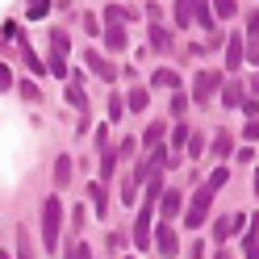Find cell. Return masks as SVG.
<instances>
[{
    "label": "cell",
    "mask_w": 259,
    "mask_h": 259,
    "mask_svg": "<svg viewBox=\"0 0 259 259\" xmlns=\"http://www.w3.org/2000/svg\"><path fill=\"white\" fill-rule=\"evenodd\" d=\"M218 88H222V75H218V71H201L197 79H192V101L205 109V105L218 96Z\"/></svg>",
    "instance_id": "obj_3"
},
{
    "label": "cell",
    "mask_w": 259,
    "mask_h": 259,
    "mask_svg": "<svg viewBox=\"0 0 259 259\" xmlns=\"http://www.w3.org/2000/svg\"><path fill=\"white\" fill-rule=\"evenodd\" d=\"M242 101H247V92H242V84H238V79L222 88V105H226V109H242Z\"/></svg>",
    "instance_id": "obj_16"
},
{
    "label": "cell",
    "mask_w": 259,
    "mask_h": 259,
    "mask_svg": "<svg viewBox=\"0 0 259 259\" xmlns=\"http://www.w3.org/2000/svg\"><path fill=\"white\" fill-rule=\"evenodd\" d=\"M125 259H134V255H125Z\"/></svg>",
    "instance_id": "obj_48"
},
{
    "label": "cell",
    "mask_w": 259,
    "mask_h": 259,
    "mask_svg": "<svg viewBox=\"0 0 259 259\" xmlns=\"http://www.w3.org/2000/svg\"><path fill=\"white\" fill-rule=\"evenodd\" d=\"M84 226H88V209L79 205L75 213H71V234H79V230H84Z\"/></svg>",
    "instance_id": "obj_34"
},
{
    "label": "cell",
    "mask_w": 259,
    "mask_h": 259,
    "mask_svg": "<svg viewBox=\"0 0 259 259\" xmlns=\"http://www.w3.org/2000/svg\"><path fill=\"white\" fill-rule=\"evenodd\" d=\"M247 88H251V96H259V75H251V84H247Z\"/></svg>",
    "instance_id": "obj_43"
},
{
    "label": "cell",
    "mask_w": 259,
    "mask_h": 259,
    "mask_svg": "<svg viewBox=\"0 0 259 259\" xmlns=\"http://www.w3.org/2000/svg\"><path fill=\"white\" fill-rule=\"evenodd\" d=\"M67 180H71V159L59 155L55 159V188H67Z\"/></svg>",
    "instance_id": "obj_20"
},
{
    "label": "cell",
    "mask_w": 259,
    "mask_h": 259,
    "mask_svg": "<svg viewBox=\"0 0 259 259\" xmlns=\"http://www.w3.org/2000/svg\"><path fill=\"white\" fill-rule=\"evenodd\" d=\"M79 79H84V75H75V79H71V88L63 92V101H67L75 113H88V96H84V88H79Z\"/></svg>",
    "instance_id": "obj_12"
},
{
    "label": "cell",
    "mask_w": 259,
    "mask_h": 259,
    "mask_svg": "<svg viewBox=\"0 0 259 259\" xmlns=\"http://www.w3.org/2000/svg\"><path fill=\"white\" fill-rule=\"evenodd\" d=\"M209 205H213V192L201 184V188H197V197H192L188 209H184V226H188V230H201V222L209 218Z\"/></svg>",
    "instance_id": "obj_2"
},
{
    "label": "cell",
    "mask_w": 259,
    "mask_h": 259,
    "mask_svg": "<svg viewBox=\"0 0 259 259\" xmlns=\"http://www.w3.org/2000/svg\"><path fill=\"white\" fill-rule=\"evenodd\" d=\"M59 238H63V201L46 197L42 201V247H46V255L59 251Z\"/></svg>",
    "instance_id": "obj_1"
},
{
    "label": "cell",
    "mask_w": 259,
    "mask_h": 259,
    "mask_svg": "<svg viewBox=\"0 0 259 259\" xmlns=\"http://www.w3.org/2000/svg\"><path fill=\"white\" fill-rule=\"evenodd\" d=\"M242 63H247V46H242V34H230V42H226V67L238 71Z\"/></svg>",
    "instance_id": "obj_8"
},
{
    "label": "cell",
    "mask_w": 259,
    "mask_h": 259,
    "mask_svg": "<svg viewBox=\"0 0 259 259\" xmlns=\"http://www.w3.org/2000/svg\"><path fill=\"white\" fill-rule=\"evenodd\" d=\"M151 46H155L159 55H167L171 51V29H163L159 21H151Z\"/></svg>",
    "instance_id": "obj_15"
},
{
    "label": "cell",
    "mask_w": 259,
    "mask_h": 259,
    "mask_svg": "<svg viewBox=\"0 0 259 259\" xmlns=\"http://www.w3.org/2000/svg\"><path fill=\"white\" fill-rule=\"evenodd\" d=\"M147 101H151V92H147V88H130L125 109H130V113H142V109H147Z\"/></svg>",
    "instance_id": "obj_19"
},
{
    "label": "cell",
    "mask_w": 259,
    "mask_h": 259,
    "mask_svg": "<svg viewBox=\"0 0 259 259\" xmlns=\"http://www.w3.org/2000/svg\"><path fill=\"white\" fill-rule=\"evenodd\" d=\"M46 13H51V0H29V5H25V17L29 21H42Z\"/></svg>",
    "instance_id": "obj_24"
},
{
    "label": "cell",
    "mask_w": 259,
    "mask_h": 259,
    "mask_svg": "<svg viewBox=\"0 0 259 259\" xmlns=\"http://www.w3.org/2000/svg\"><path fill=\"white\" fill-rule=\"evenodd\" d=\"M84 59H88V67L101 75V79H117V67H113V63H109L101 51H84Z\"/></svg>",
    "instance_id": "obj_10"
},
{
    "label": "cell",
    "mask_w": 259,
    "mask_h": 259,
    "mask_svg": "<svg viewBox=\"0 0 259 259\" xmlns=\"http://www.w3.org/2000/svg\"><path fill=\"white\" fill-rule=\"evenodd\" d=\"M163 134H167V121H151L147 125V134H142V147H159V142H163Z\"/></svg>",
    "instance_id": "obj_18"
},
{
    "label": "cell",
    "mask_w": 259,
    "mask_h": 259,
    "mask_svg": "<svg viewBox=\"0 0 259 259\" xmlns=\"http://www.w3.org/2000/svg\"><path fill=\"white\" fill-rule=\"evenodd\" d=\"M213 13H218L222 21H230L234 17V0H213Z\"/></svg>",
    "instance_id": "obj_33"
},
{
    "label": "cell",
    "mask_w": 259,
    "mask_h": 259,
    "mask_svg": "<svg viewBox=\"0 0 259 259\" xmlns=\"http://www.w3.org/2000/svg\"><path fill=\"white\" fill-rule=\"evenodd\" d=\"M230 147H234V138H230V134H218V138H213V159H226Z\"/></svg>",
    "instance_id": "obj_27"
},
{
    "label": "cell",
    "mask_w": 259,
    "mask_h": 259,
    "mask_svg": "<svg viewBox=\"0 0 259 259\" xmlns=\"http://www.w3.org/2000/svg\"><path fill=\"white\" fill-rule=\"evenodd\" d=\"M176 25L180 29L197 25V0H176Z\"/></svg>",
    "instance_id": "obj_14"
},
{
    "label": "cell",
    "mask_w": 259,
    "mask_h": 259,
    "mask_svg": "<svg viewBox=\"0 0 259 259\" xmlns=\"http://www.w3.org/2000/svg\"><path fill=\"white\" fill-rule=\"evenodd\" d=\"M105 46L109 51H125V29L121 25H105Z\"/></svg>",
    "instance_id": "obj_22"
},
{
    "label": "cell",
    "mask_w": 259,
    "mask_h": 259,
    "mask_svg": "<svg viewBox=\"0 0 259 259\" xmlns=\"http://www.w3.org/2000/svg\"><path fill=\"white\" fill-rule=\"evenodd\" d=\"M0 259H13V255H9V251H0Z\"/></svg>",
    "instance_id": "obj_47"
},
{
    "label": "cell",
    "mask_w": 259,
    "mask_h": 259,
    "mask_svg": "<svg viewBox=\"0 0 259 259\" xmlns=\"http://www.w3.org/2000/svg\"><path fill=\"white\" fill-rule=\"evenodd\" d=\"M213 259H234V255H230V251H218V255H213Z\"/></svg>",
    "instance_id": "obj_45"
},
{
    "label": "cell",
    "mask_w": 259,
    "mask_h": 259,
    "mask_svg": "<svg viewBox=\"0 0 259 259\" xmlns=\"http://www.w3.org/2000/svg\"><path fill=\"white\" fill-rule=\"evenodd\" d=\"M105 21H109V25H125V21H138V13H130V9H117V5H109V9H105Z\"/></svg>",
    "instance_id": "obj_21"
},
{
    "label": "cell",
    "mask_w": 259,
    "mask_h": 259,
    "mask_svg": "<svg viewBox=\"0 0 259 259\" xmlns=\"http://www.w3.org/2000/svg\"><path fill=\"white\" fill-rule=\"evenodd\" d=\"M67 51H71V38H67V29H51V55H59V59H67Z\"/></svg>",
    "instance_id": "obj_17"
},
{
    "label": "cell",
    "mask_w": 259,
    "mask_h": 259,
    "mask_svg": "<svg viewBox=\"0 0 259 259\" xmlns=\"http://www.w3.org/2000/svg\"><path fill=\"white\" fill-rule=\"evenodd\" d=\"M242 138L255 142V138H259V121H247V125H242Z\"/></svg>",
    "instance_id": "obj_40"
},
{
    "label": "cell",
    "mask_w": 259,
    "mask_h": 259,
    "mask_svg": "<svg viewBox=\"0 0 259 259\" xmlns=\"http://www.w3.org/2000/svg\"><path fill=\"white\" fill-rule=\"evenodd\" d=\"M151 88H167V92H180V75H176L171 67H155V75H151Z\"/></svg>",
    "instance_id": "obj_13"
},
{
    "label": "cell",
    "mask_w": 259,
    "mask_h": 259,
    "mask_svg": "<svg viewBox=\"0 0 259 259\" xmlns=\"http://www.w3.org/2000/svg\"><path fill=\"white\" fill-rule=\"evenodd\" d=\"M134 151H138V142H134V138H125L121 147H117V159H121V155H125V159H134Z\"/></svg>",
    "instance_id": "obj_38"
},
{
    "label": "cell",
    "mask_w": 259,
    "mask_h": 259,
    "mask_svg": "<svg viewBox=\"0 0 259 259\" xmlns=\"http://www.w3.org/2000/svg\"><path fill=\"white\" fill-rule=\"evenodd\" d=\"M226 180H230V171H226V167H213V176L205 180V188H209V192H222V188H226Z\"/></svg>",
    "instance_id": "obj_25"
},
{
    "label": "cell",
    "mask_w": 259,
    "mask_h": 259,
    "mask_svg": "<svg viewBox=\"0 0 259 259\" xmlns=\"http://www.w3.org/2000/svg\"><path fill=\"white\" fill-rule=\"evenodd\" d=\"M247 63H259V9L247 13Z\"/></svg>",
    "instance_id": "obj_5"
},
{
    "label": "cell",
    "mask_w": 259,
    "mask_h": 259,
    "mask_svg": "<svg viewBox=\"0 0 259 259\" xmlns=\"http://www.w3.org/2000/svg\"><path fill=\"white\" fill-rule=\"evenodd\" d=\"M46 71H51V75H59V79H67V59L51 55V63H46Z\"/></svg>",
    "instance_id": "obj_31"
},
{
    "label": "cell",
    "mask_w": 259,
    "mask_h": 259,
    "mask_svg": "<svg viewBox=\"0 0 259 259\" xmlns=\"http://www.w3.org/2000/svg\"><path fill=\"white\" fill-rule=\"evenodd\" d=\"M255 242H259V218H247V238H242V247H255Z\"/></svg>",
    "instance_id": "obj_30"
},
{
    "label": "cell",
    "mask_w": 259,
    "mask_h": 259,
    "mask_svg": "<svg viewBox=\"0 0 259 259\" xmlns=\"http://www.w3.org/2000/svg\"><path fill=\"white\" fill-rule=\"evenodd\" d=\"M151 209H155V205H142V209H138V222H134V247H151Z\"/></svg>",
    "instance_id": "obj_7"
},
{
    "label": "cell",
    "mask_w": 259,
    "mask_h": 259,
    "mask_svg": "<svg viewBox=\"0 0 259 259\" xmlns=\"http://www.w3.org/2000/svg\"><path fill=\"white\" fill-rule=\"evenodd\" d=\"M197 25H205V29L218 25V21H213V5H209V0H197Z\"/></svg>",
    "instance_id": "obj_23"
},
{
    "label": "cell",
    "mask_w": 259,
    "mask_h": 259,
    "mask_svg": "<svg viewBox=\"0 0 259 259\" xmlns=\"http://www.w3.org/2000/svg\"><path fill=\"white\" fill-rule=\"evenodd\" d=\"M242 222H247L242 213H226V218H218V226H213V238H218V242H226L230 234H238V230H242Z\"/></svg>",
    "instance_id": "obj_9"
},
{
    "label": "cell",
    "mask_w": 259,
    "mask_h": 259,
    "mask_svg": "<svg viewBox=\"0 0 259 259\" xmlns=\"http://www.w3.org/2000/svg\"><path fill=\"white\" fill-rule=\"evenodd\" d=\"M184 109H188V96H184V92H171V113H176V117H180Z\"/></svg>",
    "instance_id": "obj_37"
},
{
    "label": "cell",
    "mask_w": 259,
    "mask_h": 259,
    "mask_svg": "<svg viewBox=\"0 0 259 259\" xmlns=\"http://www.w3.org/2000/svg\"><path fill=\"white\" fill-rule=\"evenodd\" d=\"M67 259H92V251L84 242H67Z\"/></svg>",
    "instance_id": "obj_35"
},
{
    "label": "cell",
    "mask_w": 259,
    "mask_h": 259,
    "mask_svg": "<svg viewBox=\"0 0 259 259\" xmlns=\"http://www.w3.org/2000/svg\"><path fill=\"white\" fill-rule=\"evenodd\" d=\"M17 259H34V247H29V230H17Z\"/></svg>",
    "instance_id": "obj_28"
},
{
    "label": "cell",
    "mask_w": 259,
    "mask_h": 259,
    "mask_svg": "<svg viewBox=\"0 0 259 259\" xmlns=\"http://www.w3.org/2000/svg\"><path fill=\"white\" fill-rule=\"evenodd\" d=\"M109 117H113V121L121 117V96H113V101H109Z\"/></svg>",
    "instance_id": "obj_42"
},
{
    "label": "cell",
    "mask_w": 259,
    "mask_h": 259,
    "mask_svg": "<svg viewBox=\"0 0 259 259\" xmlns=\"http://www.w3.org/2000/svg\"><path fill=\"white\" fill-rule=\"evenodd\" d=\"M255 197H259V167H255Z\"/></svg>",
    "instance_id": "obj_46"
},
{
    "label": "cell",
    "mask_w": 259,
    "mask_h": 259,
    "mask_svg": "<svg viewBox=\"0 0 259 259\" xmlns=\"http://www.w3.org/2000/svg\"><path fill=\"white\" fill-rule=\"evenodd\" d=\"M138 197H142V188H138V184H134V180L125 176V184H121V201H125V205H134Z\"/></svg>",
    "instance_id": "obj_29"
},
{
    "label": "cell",
    "mask_w": 259,
    "mask_h": 259,
    "mask_svg": "<svg viewBox=\"0 0 259 259\" xmlns=\"http://www.w3.org/2000/svg\"><path fill=\"white\" fill-rule=\"evenodd\" d=\"M188 155H192V159H201V155H205V138H201V134H192V138H188Z\"/></svg>",
    "instance_id": "obj_36"
},
{
    "label": "cell",
    "mask_w": 259,
    "mask_h": 259,
    "mask_svg": "<svg viewBox=\"0 0 259 259\" xmlns=\"http://www.w3.org/2000/svg\"><path fill=\"white\" fill-rule=\"evenodd\" d=\"M159 213H163V222H176V218L184 213V197L176 188H167L163 197H159Z\"/></svg>",
    "instance_id": "obj_6"
},
{
    "label": "cell",
    "mask_w": 259,
    "mask_h": 259,
    "mask_svg": "<svg viewBox=\"0 0 259 259\" xmlns=\"http://www.w3.org/2000/svg\"><path fill=\"white\" fill-rule=\"evenodd\" d=\"M155 251L163 255V259H171L176 251H180V238H176V230H171V222H159V230H155Z\"/></svg>",
    "instance_id": "obj_4"
},
{
    "label": "cell",
    "mask_w": 259,
    "mask_h": 259,
    "mask_svg": "<svg viewBox=\"0 0 259 259\" xmlns=\"http://www.w3.org/2000/svg\"><path fill=\"white\" fill-rule=\"evenodd\" d=\"M188 138H192V130H188L184 121H176V130H171V147H176V151L188 147Z\"/></svg>",
    "instance_id": "obj_26"
},
{
    "label": "cell",
    "mask_w": 259,
    "mask_h": 259,
    "mask_svg": "<svg viewBox=\"0 0 259 259\" xmlns=\"http://www.w3.org/2000/svg\"><path fill=\"white\" fill-rule=\"evenodd\" d=\"M9 88H13V71L0 63V92H9Z\"/></svg>",
    "instance_id": "obj_39"
},
{
    "label": "cell",
    "mask_w": 259,
    "mask_h": 259,
    "mask_svg": "<svg viewBox=\"0 0 259 259\" xmlns=\"http://www.w3.org/2000/svg\"><path fill=\"white\" fill-rule=\"evenodd\" d=\"M17 88H21V96H25V101H34V105L42 101V92H38V84H34V79H21Z\"/></svg>",
    "instance_id": "obj_32"
},
{
    "label": "cell",
    "mask_w": 259,
    "mask_h": 259,
    "mask_svg": "<svg viewBox=\"0 0 259 259\" xmlns=\"http://www.w3.org/2000/svg\"><path fill=\"white\" fill-rule=\"evenodd\" d=\"M88 201H92V209H96V218L105 222V209H109V192H105V180H92V184H88Z\"/></svg>",
    "instance_id": "obj_11"
},
{
    "label": "cell",
    "mask_w": 259,
    "mask_h": 259,
    "mask_svg": "<svg viewBox=\"0 0 259 259\" xmlns=\"http://www.w3.org/2000/svg\"><path fill=\"white\" fill-rule=\"evenodd\" d=\"M188 259H205V242H201V238H197V242L188 247Z\"/></svg>",
    "instance_id": "obj_41"
},
{
    "label": "cell",
    "mask_w": 259,
    "mask_h": 259,
    "mask_svg": "<svg viewBox=\"0 0 259 259\" xmlns=\"http://www.w3.org/2000/svg\"><path fill=\"white\" fill-rule=\"evenodd\" d=\"M247 259H259V242H255V247H251V251H247Z\"/></svg>",
    "instance_id": "obj_44"
}]
</instances>
